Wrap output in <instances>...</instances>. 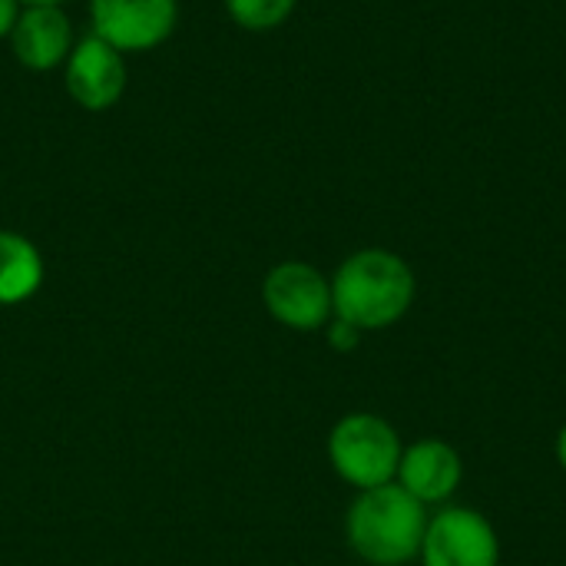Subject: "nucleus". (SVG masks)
<instances>
[{"instance_id": "obj_5", "label": "nucleus", "mask_w": 566, "mask_h": 566, "mask_svg": "<svg viewBox=\"0 0 566 566\" xmlns=\"http://www.w3.org/2000/svg\"><path fill=\"white\" fill-rule=\"evenodd\" d=\"M90 23L119 53H146L172 36L179 0H90Z\"/></svg>"}, {"instance_id": "obj_1", "label": "nucleus", "mask_w": 566, "mask_h": 566, "mask_svg": "<svg viewBox=\"0 0 566 566\" xmlns=\"http://www.w3.org/2000/svg\"><path fill=\"white\" fill-rule=\"evenodd\" d=\"M418 282L411 265L388 249H358L332 275L335 318L358 332H381L401 322L415 302Z\"/></svg>"}, {"instance_id": "obj_14", "label": "nucleus", "mask_w": 566, "mask_h": 566, "mask_svg": "<svg viewBox=\"0 0 566 566\" xmlns=\"http://www.w3.org/2000/svg\"><path fill=\"white\" fill-rule=\"evenodd\" d=\"M557 461H560V468H564L566 474V424L560 428V434H557Z\"/></svg>"}, {"instance_id": "obj_13", "label": "nucleus", "mask_w": 566, "mask_h": 566, "mask_svg": "<svg viewBox=\"0 0 566 566\" xmlns=\"http://www.w3.org/2000/svg\"><path fill=\"white\" fill-rule=\"evenodd\" d=\"M17 17H20V0H0V40L10 36Z\"/></svg>"}, {"instance_id": "obj_4", "label": "nucleus", "mask_w": 566, "mask_h": 566, "mask_svg": "<svg viewBox=\"0 0 566 566\" xmlns=\"http://www.w3.org/2000/svg\"><path fill=\"white\" fill-rule=\"evenodd\" d=\"M265 312L292 332H318L335 318L332 279L308 262H279L262 282Z\"/></svg>"}, {"instance_id": "obj_7", "label": "nucleus", "mask_w": 566, "mask_h": 566, "mask_svg": "<svg viewBox=\"0 0 566 566\" xmlns=\"http://www.w3.org/2000/svg\"><path fill=\"white\" fill-rule=\"evenodd\" d=\"M126 80H129L126 53H119L113 43L99 40L96 33H86L83 40H76L63 63L66 96L86 113L113 109L126 93Z\"/></svg>"}, {"instance_id": "obj_6", "label": "nucleus", "mask_w": 566, "mask_h": 566, "mask_svg": "<svg viewBox=\"0 0 566 566\" xmlns=\"http://www.w3.org/2000/svg\"><path fill=\"white\" fill-rule=\"evenodd\" d=\"M418 557L424 566H497L501 541L474 507H444L428 521Z\"/></svg>"}, {"instance_id": "obj_12", "label": "nucleus", "mask_w": 566, "mask_h": 566, "mask_svg": "<svg viewBox=\"0 0 566 566\" xmlns=\"http://www.w3.org/2000/svg\"><path fill=\"white\" fill-rule=\"evenodd\" d=\"M325 328H328V342H332L335 352H352V348L358 345V338H361V332H358L355 325L342 322V318H335V322L325 325Z\"/></svg>"}, {"instance_id": "obj_3", "label": "nucleus", "mask_w": 566, "mask_h": 566, "mask_svg": "<svg viewBox=\"0 0 566 566\" xmlns=\"http://www.w3.org/2000/svg\"><path fill=\"white\" fill-rule=\"evenodd\" d=\"M401 451L398 431L368 411L345 415L328 434V461L335 474L358 491L391 484L398 478Z\"/></svg>"}, {"instance_id": "obj_15", "label": "nucleus", "mask_w": 566, "mask_h": 566, "mask_svg": "<svg viewBox=\"0 0 566 566\" xmlns=\"http://www.w3.org/2000/svg\"><path fill=\"white\" fill-rule=\"evenodd\" d=\"M70 0H20V7H63Z\"/></svg>"}, {"instance_id": "obj_10", "label": "nucleus", "mask_w": 566, "mask_h": 566, "mask_svg": "<svg viewBox=\"0 0 566 566\" xmlns=\"http://www.w3.org/2000/svg\"><path fill=\"white\" fill-rule=\"evenodd\" d=\"M43 285V255L40 249L10 229H0V305H23Z\"/></svg>"}, {"instance_id": "obj_9", "label": "nucleus", "mask_w": 566, "mask_h": 566, "mask_svg": "<svg viewBox=\"0 0 566 566\" xmlns=\"http://www.w3.org/2000/svg\"><path fill=\"white\" fill-rule=\"evenodd\" d=\"M415 501L428 504H444L458 494L464 481V461L461 454L438 438L415 441L411 448L401 451L398 478H395Z\"/></svg>"}, {"instance_id": "obj_2", "label": "nucleus", "mask_w": 566, "mask_h": 566, "mask_svg": "<svg viewBox=\"0 0 566 566\" xmlns=\"http://www.w3.org/2000/svg\"><path fill=\"white\" fill-rule=\"evenodd\" d=\"M428 511L398 481L358 491L345 514L348 547L371 566H405L421 554Z\"/></svg>"}, {"instance_id": "obj_11", "label": "nucleus", "mask_w": 566, "mask_h": 566, "mask_svg": "<svg viewBox=\"0 0 566 566\" xmlns=\"http://www.w3.org/2000/svg\"><path fill=\"white\" fill-rule=\"evenodd\" d=\"M295 7L298 0H226V13L232 17V23L252 33L279 30L295 13Z\"/></svg>"}, {"instance_id": "obj_8", "label": "nucleus", "mask_w": 566, "mask_h": 566, "mask_svg": "<svg viewBox=\"0 0 566 566\" xmlns=\"http://www.w3.org/2000/svg\"><path fill=\"white\" fill-rule=\"evenodd\" d=\"M7 40L17 63L33 73H50L63 66L76 43L73 23L63 7H20V17Z\"/></svg>"}]
</instances>
